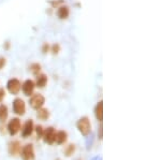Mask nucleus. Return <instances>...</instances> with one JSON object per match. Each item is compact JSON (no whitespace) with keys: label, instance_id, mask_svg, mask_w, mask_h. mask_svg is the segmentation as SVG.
Returning a JSON list of instances; mask_svg holds the SVG:
<instances>
[{"label":"nucleus","instance_id":"28","mask_svg":"<svg viewBox=\"0 0 161 160\" xmlns=\"http://www.w3.org/2000/svg\"></svg>","mask_w":161,"mask_h":160},{"label":"nucleus","instance_id":"25","mask_svg":"<svg viewBox=\"0 0 161 160\" xmlns=\"http://www.w3.org/2000/svg\"><path fill=\"white\" fill-rule=\"evenodd\" d=\"M10 46H11V43H10L9 41H8V42H6V43L3 44V48H4V50H9Z\"/></svg>","mask_w":161,"mask_h":160},{"label":"nucleus","instance_id":"1","mask_svg":"<svg viewBox=\"0 0 161 160\" xmlns=\"http://www.w3.org/2000/svg\"><path fill=\"white\" fill-rule=\"evenodd\" d=\"M76 127L79 129V131L82 133V135L87 136L90 135L92 132V124H90V120L87 116H84V117L80 118L76 123Z\"/></svg>","mask_w":161,"mask_h":160},{"label":"nucleus","instance_id":"2","mask_svg":"<svg viewBox=\"0 0 161 160\" xmlns=\"http://www.w3.org/2000/svg\"><path fill=\"white\" fill-rule=\"evenodd\" d=\"M29 103L32 109L39 110L40 108H42L44 105V103H45V98L41 94H32L30 97Z\"/></svg>","mask_w":161,"mask_h":160},{"label":"nucleus","instance_id":"19","mask_svg":"<svg viewBox=\"0 0 161 160\" xmlns=\"http://www.w3.org/2000/svg\"><path fill=\"white\" fill-rule=\"evenodd\" d=\"M50 3L53 8H59L64 4V0H50Z\"/></svg>","mask_w":161,"mask_h":160},{"label":"nucleus","instance_id":"6","mask_svg":"<svg viewBox=\"0 0 161 160\" xmlns=\"http://www.w3.org/2000/svg\"><path fill=\"white\" fill-rule=\"evenodd\" d=\"M13 112L16 115L23 116L26 113V104L24 100L20 99V98H16V99L13 101Z\"/></svg>","mask_w":161,"mask_h":160},{"label":"nucleus","instance_id":"8","mask_svg":"<svg viewBox=\"0 0 161 160\" xmlns=\"http://www.w3.org/2000/svg\"><path fill=\"white\" fill-rule=\"evenodd\" d=\"M36 88V84L32 80H26L22 84V90L25 96H31L33 94V90Z\"/></svg>","mask_w":161,"mask_h":160},{"label":"nucleus","instance_id":"18","mask_svg":"<svg viewBox=\"0 0 161 160\" xmlns=\"http://www.w3.org/2000/svg\"><path fill=\"white\" fill-rule=\"evenodd\" d=\"M75 149H76V147H75L74 144H70V145L67 146V148L64 149V155H66L67 157H71L72 155L74 154Z\"/></svg>","mask_w":161,"mask_h":160},{"label":"nucleus","instance_id":"11","mask_svg":"<svg viewBox=\"0 0 161 160\" xmlns=\"http://www.w3.org/2000/svg\"><path fill=\"white\" fill-rule=\"evenodd\" d=\"M70 15V8L62 4L58 8V11H57V16L59 19H67Z\"/></svg>","mask_w":161,"mask_h":160},{"label":"nucleus","instance_id":"13","mask_svg":"<svg viewBox=\"0 0 161 160\" xmlns=\"http://www.w3.org/2000/svg\"><path fill=\"white\" fill-rule=\"evenodd\" d=\"M47 76L43 73H40L37 75V81H36V86L39 87V88H44L47 84Z\"/></svg>","mask_w":161,"mask_h":160},{"label":"nucleus","instance_id":"16","mask_svg":"<svg viewBox=\"0 0 161 160\" xmlns=\"http://www.w3.org/2000/svg\"><path fill=\"white\" fill-rule=\"evenodd\" d=\"M8 114H9V112H8V107L4 104H1L0 105V122L1 123L6 122V119L8 118Z\"/></svg>","mask_w":161,"mask_h":160},{"label":"nucleus","instance_id":"4","mask_svg":"<svg viewBox=\"0 0 161 160\" xmlns=\"http://www.w3.org/2000/svg\"><path fill=\"white\" fill-rule=\"evenodd\" d=\"M20 155H22L23 160H35V148L32 144H26V145L20 149Z\"/></svg>","mask_w":161,"mask_h":160},{"label":"nucleus","instance_id":"20","mask_svg":"<svg viewBox=\"0 0 161 160\" xmlns=\"http://www.w3.org/2000/svg\"><path fill=\"white\" fill-rule=\"evenodd\" d=\"M50 52H52V54H53V55H57V54L60 52V45H59L58 43H55V44H53V45L51 46Z\"/></svg>","mask_w":161,"mask_h":160},{"label":"nucleus","instance_id":"7","mask_svg":"<svg viewBox=\"0 0 161 160\" xmlns=\"http://www.w3.org/2000/svg\"><path fill=\"white\" fill-rule=\"evenodd\" d=\"M55 135H56V130L54 127H48L44 130V133H43V141L45 142L46 144H52L55 143Z\"/></svg>","mask_w":161,"mask_h":160},{"label":"nucleus","instance_id":"14","mask_svg":"<svg viewBox=\"0 0 161 160\" xmlns=\"http://www.w3.org/2000/svg\"><path fill=\"white\" fill-rule=\"evenodd\" d=\"M95 115L96 118H97L99 122H102L103 120V102L100 101L97 103L95 108Z\"/></svg>","mask_w":161,"mask_h":160},{"label":"nucleus","instance_id":"10","mask_svg":"<svg viewBox=\"0 0 161 160\" xmlns=\"http://www.w3.org/2000/svg\"><path fill=\"white\" fill-rule=\"evenodd\" d=\"M22 145H20L19 141H12L9 143V153L12 156H16L20 153Z\"/></svg>","mask_w":161,"mask_h":160},{"label":"nucleus","instance_id":"3","mask_svg":"<svg viewBox=\"0 0 161 160\" xmlns=\"http://www.w3.org/2000/svg\"><path fill=\"white\" fill-rule=\"evenodd\" d=\"M20 128H22V123H20L19 118H17V117L12 118L9 122V124H8V131H9V133L12 136L16 135L17 133L19 132Z\"/></svg>","mask_w":161,"mask_h":160},{"label":"nucleus","instance_id":"22","mask_svg":"<svg viewBox=\"0 0 161 160\" xmlns=\"http://www.w3.org/2000/svg\"><path fill=\"white\" fill-rule=\"evenodd\" d=\"M50 50H51V46L48 43H44L42 45V47H41V51H42L43 54H47L48 52H50Z\"/></svg>","mask_w":161,"mask_h":160},{"label":"nucleus","instance_id":"15","mask_svg":"<svg viewBox=\"0 0 161 160\" xmlns=\"http://www.w3.org/2000/svg\"><path fill=\"white\" fill-rule=\"evenodd\" d=\"M38 118L40 120H47L48 118H50V111L47 109H45V108H40V109L38 110Z\"/></svg>","mask_w":161,"mask_h":160},{"label":"nucleus","instance_id":"9","mask_svg":"<svg viewBox=\"0 0 161 160\" xmlns=\"http://www.w3.org/2000/svg\"><path fill=\"white\" fill-rule=\"evenodd\" d=\"M33 122L31 119H28L27 122L24 124L23 126V129H22V135L23 138H28L32 135L33 132Z\"/></svg>","mask_w":161,"mask_h":160},{"label":"nucleus","instance_id":"24","mask_svg":"<svg viewBox=\"0 0 161 160\" xmlns=\"http://www.w3.org/2000/svg\"><path fill=\"white\" fill-rule=\"evenodd\" d=\"M6 97V90L3 88H0V102L3 100V98Z\"/></svg>","mask_w":161,"mask_h":160},{"label":"nucleus","instance_id":"23","mask_svg":"<svg viewBox=\"0 0 161 160\" xmlns=\"http://www.w3.org/2000/svg\"><path fill=\"white\" fill-rule=\"evenodd\" d=\"M6 63H7V59L4 57H2V56H0V70H2V69L4 68Z\"/></svg>","mask_w":161,"mask_h":160},{"label":"nucleus","instance_id":"17","mask_svg":"<svg viewBox=\"0 0 161 160\" xmlns=\"http://www.w3.org/2000/svg\"><path fill=\"white\" fill-rule=\"evenodd\" d=\"M29 69H30V72L33 74V75H38V74H40V72H41V64L38 63H35L30 64Z\"/></svg>","mask_w":161,"mask_h":160},{"label":"nucleus","instance_id":"12","mask_svg":"<svg viewBox=\"0 0 161 160\" xmlns=\"http://www.w3.org/2000/svg\"><path fill=\"white\" fill-rule=\"evenodd\" d=\"M68 140V133L66 131H58L55 135V142L58 145H61V144H64Z\"/></svg>","mask_w":161,"mask_h":160},{"label":"nucleus","instance_id":"5","mask_svg":"<svg viewBox=\"0 0 161 160\" xmlns=\"http://www.w3.org/2000/svg\"><path fill=\"white\" fill-rule=\"evenodd\" d=\"M7 88L12 95H17L20 91V89H22V83L19 82V80L13 77V79L8 81Z\"/></svg>","mask_w":161,"mask_h":160},{"label":"nucleus","instance_id":"21","mask_svg":"<svg viewBox=\"0 0 161 160\" xmlns=\"http://www.w3.org/2000/svg\"><path fill=\"white\" fill-rule=\"evenodd\" d=\"M36 132H37V135H38V138L40 139V138H42L43 136V133H44V129L43 127L41 125H38L37 127H36Z\"/></svg>","mask_w":161,"mask_h":160},{"label":"nucleus","instance_id":"27","mask_svg":"<svg viewBox=\"0 0 161 160\" xmlns=\"http://www.w3.org/2000/svg\"><path fill=\"white\" fill-rule=\"evenodd\" d=\"M56 160H61V159H56Z\"/></svg>","mask_w":161,"mask_h":160},{"label":"nucleus","instance_id":"26","mask_svg":"<svg viewBox=\"0 0 161 160\" xmlns=\"http://www.w3.org/2000/svg\"><path fill=\"white\" fill-rule=\"evenodd\" d=\"M100 139H102V126L100 127V135H99Z\"/></svg>","mask_w":161,"mask_h":160}]
</instances>
